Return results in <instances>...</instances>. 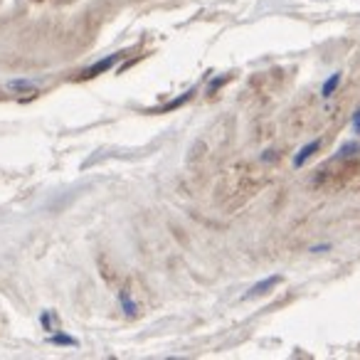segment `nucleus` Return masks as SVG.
<instances>
[{
	"label": "nucleus",
	"instance_id": "9d476101",
	"mask_svg": "<svg viewBox=\"0 0 360 360\" xmlns=\"http://www.w3.org/2000/svg\"><path fill=\"white\" fill-rule=\"evenodd\" d=\"M350 131H353V136H360V109L353 111V119H350Z\"/></svg>",
	"mask_w": 360,
	"mask_h": 360
},
{
	"label": "nucleus",
	"instance_id": "0eeeda50",
	"mask_svg": "<svg viewBox=\"0 0 360 360\" xmlns=\"http://www.w3.org/2000/svg\"><path fill=\"white\" fill-rule=\"evenodd\" d=\"M8 89H13V91H32V89H37V84L32 79H13V82H8Z\"/></svg>",
	"mask_w": 360,
	"mask_h": 360
},
{
	"label": "nucleus",
	"instance_id": "6e6552de",
	"mask_svg": "<svg viewBox=\"0 0 360 360\" xmlns=\"http://www.w3.org/2000/svg\"><path fill=\"white\" fill-rule=\"evenodd\" d=\"M193 94H195V89H188L186 94H183V96H178V99H175V101H170V104H165V106H163V109H160V111H170V109H178V106H180V104H186V101L191 99Z\"/></svg>",
	"mask_w": 360,
	"mask_h": 360
},
{
	"label": "nucleus",
	"instance_id": "39448f33",
	"mask_svg": "<svg viewBox=\"0 0 360 360\" xmlns=\"http://www.w3.org/2000/svg\"><path fill=\"white\" fill-rule=\"evenodd\" d=\"M355 153H360V143H358V141H345V143L340 146L338 150H335L333 160H345V158H350V155H355Z\"/></svg>",
	"mask_w": 360,
	"mask_h": 360
},
{
	"label": "nucleus",
	"instance_id": "1a4fd4ad",
	"mask_svg": "<svg viewBox=\"0 0 360 360\" xmlns=\"http://www.w3.org/2000/svg\"><path fill=\"white\" fill-rule=\"evenodd\" d=\"M50 343H55V345H77V340H75V338H70V335L55 333V335H50Z\"/></svg>",
	"mask_w": 360,
	"mask_h": 360
},
{
	"label": "nucleus",
	"instance_id": "f257e3e1",
	"mask_svg": "<svg viewBox=\"0 0 360 360\" xmlns=\"http://www.w3.org/2000/svg\"><path fill=\"white\" fill-rule=\"evenodd\" d=\"M124 57V52H116V55H109V57H104V60H99L96 65H91V67H86L84 72H82V79H91V77H99V75H104V72H109L111 67L116 65V62Z\"/></svg>",
	"mask_w": 360,
	"mask_h": 360
},
{
	"label": "nucleus",
	"instance_id": "20e7f679",
	"mask_svg": "<svg viewBox=\"0 0 360 360\" xmlns=\"http://www.w3.org/2000/svg\"><path fill=\"white\" fill-rule=\"evenodd\" d=\"M340 79H343V75H340V72H333V75L326 77L323 84H321V99H330V96L338 91Z\"/></svg>",
	"mask_w": 360,
	"mask_h": 360
},
{
	"label": "nucleus",
	"instance_id": "f03ea898",
	"mask_svg": "<svg viewBox=\"0 0 360 360\" xmlns=\"http://www.w3.org/2000/svg\"><path fill=\"white\" fill-rule=\"evenodd\" d=\"M319 148H321V139H314V141H309L306 146H301V148L294 153V160H291V163H294V168L296 170L304 168V163L314 158V153H319Z\"/></svg>",
	"mask_w": 360,
	"mask_h": 360
},
{
	"label": "nucleus",
	"instance_id": "9b49d317",
	"mask_svg": "<svg viewBox=\"0 0 360 360\" xmlns=\"http://www.w3.org/2000/svg\"><path fill=\"white\" fill-rule=\"evenodd\" d=\"M330 250V245H314L311 247V252H314V255H321V252H328Z\"/></svg>",
	"mask_w": 360,
	"mask_h": 360
},
{
	"label": "nucleus",
	"instance_id": "423d86ee",
	"mask_svg": "<svg viewBox=\"0 0 360 360\" xmlns=\"http://www.w3.org/2000/svg\"><path fill=\"white\" fill-rule=\"evenodd\" d=\"M119 304L126 316H136V311H139V306H136V301L131 299L129 291H119Z\"/></svg>",
	"mask_w": 360,
	"mask_h": 360
},
{
	"label": "nucleus",
	"instance_id": "7ed1b4c3",
	"mask_svg": "<svg viewBox=\"0 0 360 360\" xmlns=\"http://www.w3.org/2000/svg\"><path fill=\"white\" fill-rule=\"evenodd\" d=\"M276 284H281V274H271V276H266V279H262V281H257L255 286H252L250 291H247L242 299H255V296H262V294H266V291H271Z\"/></svg>",
	"mask_w": 360,
	"mask_h": 360
},
{
	"label": "nucleus",
	"instance_id": "f8f14e48",
	"mask_svg": "<svg viewBox=\"0 0 360 360\" xmlns=\"http://www.w3.org/2000/svg\"><path fill=\"white\" fill-rule=\"evenodd\" d=\"M225 79H227V77H217V79H215V82H212V84H210V91H215L217 86H222V84H225Z\"/></svg>",
	"mask_w": 360,
	"mask_h": 360
}]
</instances>
